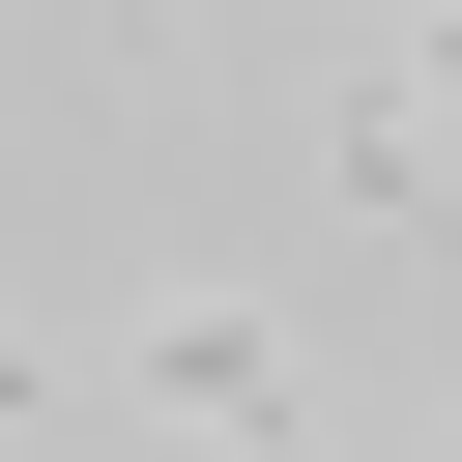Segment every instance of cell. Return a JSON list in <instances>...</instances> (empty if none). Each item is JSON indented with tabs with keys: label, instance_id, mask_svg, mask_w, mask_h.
Returning <instances> with one entry per match:
<instances>
[{
	"label": "cell",
	"instance_id": "obj_1",
	"mask_svg": "<svg viewBox=\"0 0 462 462\" xmlns=\"http://www.w3.org/2000/svg\"><path fill=\"white\" fill-rule=\"evenodd\" d=\"M144 404H202V433L289 462V346H260V318H144Z\"/></svg>",
	"mask_w": 462,
	"mask_h": 462
}]
</instances>
